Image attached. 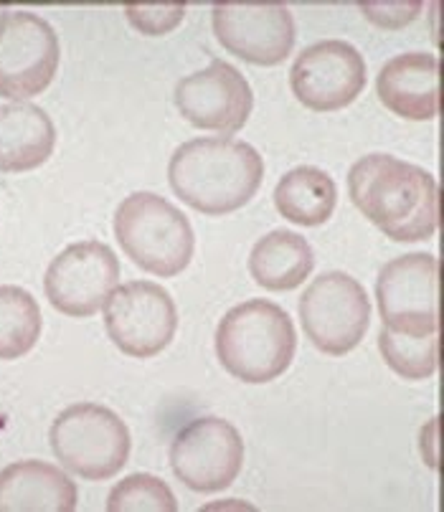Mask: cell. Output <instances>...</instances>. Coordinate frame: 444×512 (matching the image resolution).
<instances>
[{
  "mask_svg": "<svg viewBox=\"0 0 444 512\" xmlns=\"http://www.w3.org/2000/svg\"><path fill=\"white\" fill-rule=\"evenodd\" d=\"M351 201L394 241H422L439 226V186L429 170L386 153L356 160L348 173Z\"/></svg>",
  "mask_w": 444,
  "mask_h": 512,
  "instance_id": "obj_1",
  "label": "cell"
},
{
  "mask_svg": "<svg viewBox=\"0 0 444 512\" xmlns=\"http://www.w3.org/2000/svg\"><path fill=\"white\" fill-rule=\"evenodd\" d=\"M105 325L112 343L130 358H153L176 335L178 310L160 284L127 282L105 305Z\"/></svg>",
  "mask_w": 444,
  "mask_h": 512,
  "instance_id": "obj_10",
  "label": "cell"
},
{
  "mask_svg": "<svg viewBox=\"0 0 444 512\" xmlns=\"http://www.w3.org/2000/svg\"><path fill=\"white\" fill-rule=\"evenodd\" d=\"M170 188L206 216H226L247 206L264 178V160L249 142L196 137L176 148L168 165Z\"/></svg>",
  "mask_w": 444,
  "mask_h": 512,
  "instance_id": "obj_2",
  "label": "cell"
},
{
  "mask_svg": "<svg viewBox=\"0 0 444 512\" xmlns=\"http://www.w3.org/2000/svg\"><path fill=\"white\" fill-rule=\"evenodd\" d=\"M125 16L145 36H163V33H170L183 21L186 6L183 3H158V6L127 3Z\"/></svg>",
  "mask_w": 444,
  "mask_h": 512,
  "instance_id": "obj_23",
  "label": "cell"
},
{
  "mask_svg": "<svg viewBox=\"0 0 444 512\" xmlns=\"http://www.w3.org/2000/svg\"><path fill=\"white\" fill-rule=\"evenodd\" d=\"M56 145V127L33 102L0 107V170L26 173L49 160Z\"/></svg>",
  "mask_w": 444,
  "mask_h": 512,
  "instance_id": "obj_17",
  "label": "cell"
},
{
  "mask_svg": "<svg viewBox=\"0 0 444 512\" xmlns=\"http://www.w3.org/2000/svg\"><path fill=\"white\" fill-rule=\"evenodd\" d=\"M59 36L36 13L11 11L0 28V97L26 102L44 92L59 69Z\"/></svg>",
  "mask_w": 444,
  "mask_h": 512,
  "instance_id": "obj_11",
  "label": "cell"
},
{
  "mask_svg": "<svg viewBox=\"0 0 444 512\" xmlns=\"http://www.w3.org/2000/svg\"><path fill=\"white\" fill-rule=\"evenodd\" d=\"M315 267L313 246L295 231L277 229L254 244L249 254V274L269 292H290L300 287Z\"/></svg>",
  "mask_w": 444,
  "mask_h": 512,
  "instance_id": "obj_18",
  "label": "cell"
},
{
  "mask_svg": "<svg viewBox=\"0 0 444 512\" xmlns=\"http://www.w3.org/2000/svg\"><path fill=\"white\" fill-rule=\"evenodd\" d=\"M381 104L404 120H434L439 115V59L409 51L386 61L376 79Z\"/></svg>",
  "mask_w": 444,
  "mask_h": 512,
  "instance_id": "obj_15",
  "label": "cell"
},
{
  "mask_svg": "<svg viewBox=\"0 0 444 512\" xmlns=\"http://www.w3.org/2000/svg\"><path fill=\"white\" fill-rule=\"evenodd\" d=\"M107 510L110 512H176L178 500L168 485L155 474H130L122 482H117L107 497Z\"/></svg>",
  "mask_w": 444,
  "mask_h": 512,
  "instance_id": "obj_22",
  "label": "cell"
},
{
  "mask_svg": "<svg viewBox=\"0 0 444 512\" xmlns=\"http://www.w3.org/2000/svg\"><path fill=\"white\" fill-rule=\"evenodd\" d=\"M170 464L188 490H226L242 472L244 439L226 419L201 416L176 434L170 444Z\"/></svg>",
  "mask_w": 444,
  "mask_h": 512,
  "instance_id": "obj_9",
  "label": "cell"
},
{
  "mask_svg": "<svg viewBox=\"0 0 444 512\" xmlns=\"http://www.w3.org/2000/svg\"><path fill=\"white\" fill-rule=\"evenodd\" d=\"M115 236L132 262L158 277L181 274L196 246L193 226L181 208L150 191L132 193L117 206Z\"/></svg>",
  "mask_w": 444,
  "mask_h": 512,
  "instance_id": "obj_4",
  "label": "cell"
},
{
  "mask_svg": "<svg viewBox=\"0 0 444 512\" xmlns=\"http://www.w3.org/2000/svg\"><path fill=\"white\" fill-rule=\"evenodd\" d=\"M386 330L424 338L439 330V259L427 251L396 256L376 279Z\"/></svg>",
  "mask_w": 444,
  "mask_h": 512,
  "instance_id": "obj_7",
  "label": "cell"
},
{
  "mask_svg": "<svg viewBox=\"0 0 444 512\" xmlns=\"http://www.w3.org/2000/svg\"><path fill=\"white\" fill-rule=\"evenodd\" d=\"M379 348L384 353V360L389 363L391 371L399 373L401 378L409 381H424L432 378L439 365V338L424 335V338H412V335L391 333L381 327Z\"/></svg>",
  "mask_w": 444,
  "mask_h": 512,
  "instance_id": "obj_21",
  "label": "cell"
},
{
  "mask_svg": "<svg viewBox=\"0 0 444 512\" xmlns=\"http://www.w3.org/2000/svg\"><path fill=\"white\" fill-rule=\"evenodd\" d=\"M51 449L82 480H110L127 464L132 439L125 421L107 406L74 404L51 424Z\"/></svg>",
  "mask_w": 444,
  "mask_h": 512,
  "instance_id": "obj_5",
  "label": "cell"
},
{
  "mask_svg": "<svg viewBox=\"0 0 444 512\" xmlns=\"http://www.w3.org/2000/svg\"><path fill=\"white\" fill-rule=\"evenodd\" d=\"M361 11L379 26L401 28L419 16L422 3H363Z\"/></svg>",
  "mask_w": 444,
  "mask_h": 512,
  "instance_id": "obj_24",
  "label": "cell"
},
{
  "mask_svg": "<svg viewBox=\"0 0 444 512\" xmlns=\"http://www.w3.org/2000/svg\"><path fill=\"white\" fill-rule=\"evenodd\" d=\"M176 107L198 130L234 135L252 115L254 94L242 71L214 59L176 84Z\"/></svg>",
  "mask_w": 444,
  "mask_h": 512,
  "instance_id": "obj_13",
  "label": "cell"
},
{
  "mask_svg": "<svg viewBox=\"0 0 444 512\" xmlns=\"http://www.w3.org/2000/svg\"><path fill=\"white\" fill-rule=\"evenodd\" d=\"M77 485L56 464L23 459L0 469V512H74Z\"/></svg>",
  "mask_w": 444,
  "mask_h": 512,
  "instance_id": "obj_16",
  "label": "cell"
},
{
  "mask_svg": "<svg viewBox=\"0 0 444 512\" xmlns=\"http://www.w3.org/2000/svg\"><path fill=\"white\" fill-rule=\"evenodd\" d=\"M305 335L328 355H346L363 340L371 322L366 287L346 272H325L300 297Z\"/></svg>",
  "mask_w": 444,
  "mask_h": 512,
  "instance_id": "obj_6",
  "label": "cell"
},
{
  "mask_svg": "<svg viewBox=\"0 0 444 512\" xmlns=\"http://www.w3.org/2000/svg\"><path fill=\"white\" fill-rule=\"evenodd\" d=\"M41 307L28 289L16 284L0 287V360L26 355L41 338Z\"/></svg>",
  "mask_w": 444,
  "mask_h": 512,
  "instance_id": "obj_20",
  "label": "cell"
},
{
  "mask_svg": "<svg viewBox=\"0 0 444 512\" xmlns=\"http://www.w3.org/2000/svg\"><path fill=\"white\" fill-rule=\"evenodd\" d=\"M6 16H8L6 8H0V28H3V23H6Z\"/></svg>",
  "mask_w": 444,
  "mask_h": 512,
  "instance_id": "obj_25",
  "label": "cell"
},
{
  "mask_svg": "<svg viewBox=\"0 0 444 512\" xmlns=\"http://www.w3.org/2000/svg\"><path fill=\"white\" fill-rule=\"evenodd\" d=\"M338 203V186L325 170L315 165H297L280 178L275 188V206L287 221L297 226L325 224Z\"/></svg>",
  "mask_w": 444,
  "mask_h": 512,
  "instance_id": "obj_19",
  "label": "cell"
},
{
  "mask_svg": "<svg viewBox=\"0 0 444 512\" xmlns=\"http://www.w3.org/2000/svg\"><path fill=\"white\" fill-rule=\"evenodd\" d=\"M297 102L313 112H338L366 87V59L348 41L328 39L307 46L290 69Z\"/></svg>",
  "mask_w": 444,
  "mask_h": 512,
  "instance_id": "obj_12",
  "label": "cell"
},
{
  "mask_svg": "<svg viewBox=\"0 0 444 512\" xmlns=\"http://www.w3.org/2000/svg\"><path fill=\"white\" fill-rule=\"evenodd\" d=\"M120 282V259L102 241L69 244L44 277L46 297L51 305L69 317H92L105 310Z\"/></svg>",
  "mask_w": 444,
  "mask_h": 512,
  "instance_id": "obj_8",
  "label": "cell"
},
{
  "mask_svg": "<svg viewBox=\"0 0 444 512\" xmlns=\"http://www.w3.org/2000/svg\"><path fill=\"white\" fill-rule=\"evenodd\" d=\"M297 333L292 317L269 300L231 307L216 327V355L234 378L267 383L290 368Z\"/></svg>",
  "mask_w": 444,
  "mask_h": 512,
  "instance_id": "obj_3",
  "label": "cell"
},
{
  "mask_svg": "<svg viewBox=\"0 0 444 512\" xmlns=\"http://www.w3.org/2000/svg\"><path fill=\"white\" fill-rule=\"evenodd\" d=\"M214 33L229 54L257 66H277L295 46V18L282 3H216Z\"/></svg>",
  "mask_w": 444,
  "mask_h": 512,
  "instance_id": "obj_14",
  "label": "cell"
}]
</instances>
